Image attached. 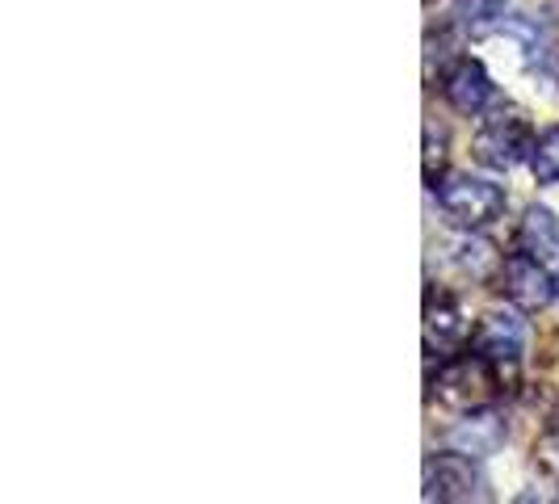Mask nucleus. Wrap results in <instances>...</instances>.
I'll return each mask as SVG.
<instances>
[{
	"label": "nucleus",
	"mask_w": 559,
	"mask_h": 504,
	"mask_svg": "<svg viewBox=\"0 0 559 504\" xmlns=\"http://www.w3.org/2000/svg\"><path fill=\"white\" fill-rule=\"evenodd\" d=\"M531 147H534L531 127H526L518 113H509V118L501 113V118H488V122L479 127V135L472 140V156H476L484 168L504 172V168L531 160Z\"/></svg>",
	"instance_id": "20e7f679"
},
{
	"label": "nucleus",
	"mask_w": 559,
	"mask_h": 504,
	"mask_svg": "<svg viewBox=\"0 0 559 504\" xmlns=\"http://www.w3.org/2000/svg\"><path fill=\"white\" fill-rule=\"evenodd\" d=\"M504 9H509V0H454V26L479 34V29L497 26Z\"/></svg>",
	"instance_id": "9b49d317"
},
{
	"label": "nucleus",
	"mask_w": 559,
	"mask_h": 504,
	"mask_svg": "<svg viewBox=\"0 0 559 504\" xmlns=\"http://www.w3.org/2000/svg\"><path fill=\"white\" fill-rule=\"evenodd\" d=\"M501 290L513 308L522 311H543L547 303H556L559 281L547 274V261H538L534 252H513L501 261Z\"/></svg>",
	"instance_id": "7ed1b4c3"
},
{
	"label": "nucleus",
	"mask_w": 559,
	"mask_h": 504,
	"mask_svg": "<svg viewBox=\"0 0 559 504\" xmlns=\"http://www.w3.org/2000/svg\"><path fill=\"white\" fill-rule=\"evenodd\" d=\"M442 97H447L459 113H479V110H488V106H492L497 84H492L488 68H484L479 59L463 56L447 68V76H442Z\"/></svg>",
	"instance_id": "423d86ee"
},
{
	"label": "nucleus",
	"mask_w": 559,
	"mask_h": 504,
	"mask_svg": "<svg viewBox=\"0 0 559 504\" xmlns=\"http://www.w3.org/2000/svg\"><path fill=\"white\" fill-rule=\"evenodd\" d=\"M488 479L479 476L472 454H438L425 463V501H484Z\"/></svg>",
	"instance_id": "39448f33"
},
{
	"label": "nucleus",
	"mask_w": 559,
	"mask_h": 504,
	"mask_svg": "<svg viewBox=\"0 0 559 504\" xmlns=\"http://www.w3.org/2000/svg\"><path fill=\"white\" fill-rule=\"evenodd\" d=\"M454 265L463 269V274H472V278H492V274H501V252L492 249L488 240H459L454 244Z\"/></svg>",
	"instance_id": "9d476101"
},
{
	"label": "nucleus",
	"mask_w": 559,
	"mask_h": 504,
	"mask_svg": "<svg viewBox=\"0 0 559 504\" xmlns=\"http://www.w3.org/2000/svg\"><path fill=\"white\" fill-rule=\"evenodd\" d=\"M526 340H531V328H526V320H522L518 311L492 308L479 315L476 333H472V353H479L484 362H492L497 370H504V365L522 362Z\"/></svg>",
	"instance_id": "f03ea898"
},
{
	"label": "nucleus",
	"mask_w": 559,
	"mask_h": 504,
	"mask_svg": "<svg viewBox=\"0 0 559 504\" xmlns=\"http://www.w3.org/2000/svg\"><path fill=\"white\" fill-rule=\"evenodd\" d=\"M438 206L454 227L463 231H479V227L497 224L504 215V190L488 177H472V172H450L433 185Z\"/></svg>",
	"instance_id": "f257e3e1"
},
{
	"label": "nucleus",
	"mask_w": 559,
	"mask_h": 504,
	"mask_svg": "<svg viewBox=\"0 0 559 504\" xmlns=\"http://www.w3.org/2000/svg\"><path fill=\"white\" fill-rule=\"evenodd\" d=\"M501 442H504V424L497 417H484V412L467 417L454 433H450V446L463 449V454H472V458H488Z\"/></svg>",
	"instance_id": "1a4fd4ad"
},
{
	"label": "nucleus",
	"mask_w": 559,
	"mask_h": 504,
	"mask_svg": "<svg viewBox=\"0 0 559 504\" xmlns=\"http://www.w3.org/2000/svg\"><path fill=\"white\" fill-rule=\"evenodd\" d=\"M556 449H559V437H556Z\"/></svg>",
	"instance_id": "ddd939ff"
},
{
	"label": "nucleus",
	"mask_w": 559,
	"mask_h": 504,
	"mask_svg": "<svg viewBox=\"0 0 559 504\" xmlns=\"http://www.w3.org/2000/svg\"><path fill=\"white\" fill-rule=\"evenodd\" d=\"M531 172L538 185H556L559 181V127H547L531 147Z\"/></svg>",
	"instance_id": "f8f14e48"
},
{
	"label": "nucleus",
	"mask_w": 559,
	"mask_h": 504,
	"mask_svg": "<svg viewBox=\"0 0 559 504\" xmlns=\"http://www.w3.org/2000/svg\"><path fill=\"white\" fill-rule=\"evenodd\" d=\"M425 333L438 345H450V340H459L467 333V315L459 308V299H450L447 290H438V295L429 290V299H425Z\"/></svg>",
	"instance_id": "6e6552de"
},
{
	"label": "nucleus",
	"mask_w": 559,
	"mask_h": 504,
	"mask_svg": "<svg viewBox=\"0 0 559 504\" xmlns=\"http://www.w3.org/2000/svg\"><path fill=\"white\" fill-rule=\"evenodd\" d=\"M518 244L538 261H559V215L551 206H531L518 227Z\"/></svg>",
	"instance_id": "0eeeda50"
}]
</instances>
